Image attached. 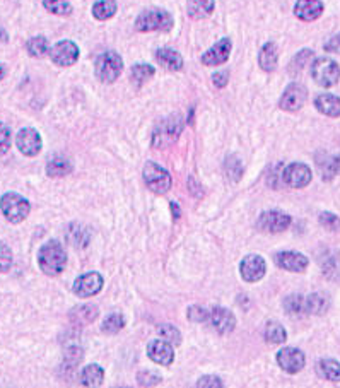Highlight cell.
Returning a JSON list of instances; mask_svg holds the SVG:
<instances>
[{"mask_svg":"<svg viewBox=\"0 0 340 388\" xmlns=\"http://www.w3.org/2000/svg\"><path fill=\"white\" fill-rule=\"evenodd\" d=\"M209 320L210 324H212V327L216 328L219 334H229V332H232V328H234L236 325L234 315H232L228 308H221V306H216L212 311H210Z\"/></svg>","mask_w":340,"mask_h":388,"instance_id":"d6986e66","label":"cell"},{"mask_svg":"<svg viewBox=\"0 0 340 388\" xmlns=\"http://www.w3.org/2000/svg\"><path fill=\"white\" fill-rule=\"evenodd\" d=\"M232 43L229 38H223L221 41H217L212 48L206 51L202 55V64L209 65V67H217V65L224 64L228 60L229 55H231Z\"/></svg>","mask_w":340,"mask_h":388,"instance_id":"ac0fdd59","label":"cell"},{"mask_svg":"<svg viewBox=\"0 0 340 388\" xmlns=\"http://www.w3.org/2000/svg\"><path fill=\"white\" fill-rule=\"evenodd\" d=\"M16 145L24 156L34 158V156L40 154L43 142H41V135L36 130L31 129V127H26V129H21L17 132Z\"/></svg>","mask_w":340,"mask_h":388,"instance_id":"7c38bea8","label":"cell"},{"mask_svg":"<svg viewBox=\"0 0 340 388\" xmlns=\"http://www.w3.org/2000/svg\"><path fill=\"white\" fill-rule=\"evenodd\" d=\"M123 71V60L117 51H105L96 60V77L105 84H112Z\"/></svg>","mask_w":340,"mask_h":388,"instance_id":"277c9868","label":"cell"},{"mask_svg":"<svg viewBox=\"0 0 340 388\" xmlns=\"http://www.w3.org/2000/svg\"><path fill=\"white\" fill-rule=\"evenodd\" d=\"M74 293L79 298H91L96 296L99 291L103 289V277L98 272H88L84 276H79L74 280V286H72Z\"/></svg>","mask_w":340,"mask_h":388,"instance_id":"4fadbf2b","label":"cell"},{"mask_svg":"<svg viewBox=\"0 0 340 388\" xmlns=\"http://www.w3.org/2000/svg\"><path fill=\"white\" fill-rule=\"evenodd\" d=\"M308 98V89L303 84H298L293 82L286 88L284 95L280 96L279 106L284 112H298L300 108H303V105L306 103Z\"/></svg>","mask_w":340,"mask_h":388,"instance_id":"8fae6325","label":"cell"},{"mask_svg":"<svg viewBox=\"0 0 340 388\" xmlns=\"http://www.w3.org/2000/svg\"><path fill=\"white\" fill-rule=\"evenodd\" d=\"M324 14V3L320 0H298L294 5V16L301 21H315Z\"/></svg>","mask_w":340,"mask_h":388,"instance_id":"ffe728a7","label":"cell"},{"mask_svg":"<svg viewBox=\"0 0 340 388\" xmlns=\"http://www.w3.org/2000/svg\"><path fill=\"white\" fill-rule=\"evenodd\" d=\"M287 339L286 328L277 322H269L265 327V341L269 344H284Z\"/></svg>","mask_w":340,"mask_h":388,"instance_id":"4dcf8cb0","label":"cell"},{"mask_svg":"<svg viewBox=\"0 0 340 388\" xmlns=\"http://www.w3.org/2000/svg\"><path fill=\"white\" fill-rule=\"evenodd\" d=\"M72 171V165L67 158L64 156H55L48 161L47 165V175L51 178H60V176L69 175Z\"/></svg>","mask_w":340,"mask_h":388,"instance_id":"d4e9b609","label":"cell"},{"mask_svg":"<svg viewBox=\"0 0 340 388\" xmlns=\"http://www.w3.org/2000/svg\"><path fill=\"white\" fill-rule=\"evenodd\" d=\"M320 224L328 231H340V217L330 213L320 214Z\"/></svg>","mask_w":340,"mask_h":388,"instance_id":"f35d334b","label":"cell"},{"mask_svg":"<svg viewBox=\"0 0 340 388\" xmlns=\"http://www.w3.org/2000/svg\"><path fill=\"white\" fill-rule=\"evenodd\" d=\"M224 383L221 382V378H217V376H202V378L197 382V387H200V388H204V387H216V388H219V387H223Z\"/></svg>","mask_w":340,"mask_h":388,"instance_id":"ee69618b","label":"cell"},{"mask_svg":"<svg viewBox=\"0 0 340 388\" xmlns=\"http://www.w3.org/2000/svg\"><path fill=\"white\" fill-rule=\"evenodd\" d=\"M277 60H279V51H277L276 43L269 41L262 47L258 53V64L265 72H272L277 67Z\"/></svg>","mask_w":340,"mask_h":388,"instance_id":"603a6c76","label":"cell"},{"mask_svg":"<svg viewBox=\"0 0 340 388\" xmlns=\"http://www.w3.org/2000/svg\"><path fill=\"white\" fill-rule=\"evenodd\" d=\"M38 265L47 276H58V274L64 272L65 265H67V252L64 250V247L58 241H48L40 248Z\"/></svg>","mask_w":340,"mask_h":388,"instance_id":"6da1fadb","label":"cell"},{"mask_svg":"<svg viewBox=\"0 0 340 388\" xmlns=\"http://www.w3.org/2000/svg\"><path fill=\"white\" fill-rule=\"evenodd\" d=\"M159 334H161L166 341L171 342L173 345H180V342H182V335H180L178 328L173 327V325H161V327H159Z\"/></svg>","mask_w":340,"mask_h":388,"instance_id":"74e56055","label":"cell"},{"mask_svg":"<svg viewBox=\"0 0 340 388\" xmlns=\"http://www.w3.org/2000/svg\"><path fill=\"white\" fill-rule=\"evenodd\" d=\"M154 67L152 65H147V64H138V65H134L130 71V79L134 84L141 86L144 84V82H147L149 79L154 75Z\"/></svg>","mask_w":340,"mask_h":388,"instance_id":"836d02e7","label":"cell"},{"mask_svg":"<svg viewBox=\"0 0 340 388\" xmlns=\"http://www.w3.org/2000/svg\"><path fill=\"white\" fill-rule=\"evenodd\" d=\"M114 14H117V2L114 0H98L93 5V16L98 21L112 19Z\"/></svg>","mask_w":340,"mask_h":388,"instance_id":"f546056e","label":"cell"},{"mask_svg":"<svg viewBox=\"0 0 340 388\" xmlns=\"http://www.w3.org/2000/svg\"><path fill=\"white\" fill-rule=\"evenodd\" d=\"M3 77H5V67H3V65L0 64V81H2Z\"/></svg>","mask_w":340,"mask_h":388,"instance_id":"c3c4849f","label":"cell"},{"mask_svg":"<svg viewBox=\"0 0 340 388\" xmlns=\"http://www.w3.org/2000/svg\"><path fill=\"white\" fill-rule=\"evenodd\" d=\"M256 226L267 233H280L291 226V217L280 210H267L258 217Z\"/></svg>","mask_w":340,"mask_h":388,"instance_id":"9a60e30c","label":"cell"},{"mask_svg":"<svg viewBox=\"0 0 340 388\" xmlns=\"http://www.w3.org/2000/svg\"><path fill=\"white\" fill-rule=\"evenodd\" d=\"M105 380V372L101 366L89 365L82 369L81 373V383L84 387H99Z\"/></svg>","mask_w":340,"mask_h":388,"instance_id":"484cf974","label":"cell"},{"mask_svg":"<svg viewBox=\"0 0 340 388\" xmlns=\"http://www.w3.org/2000/svg\"><path fill=\"white\" fill-rule=\"evenodd\" d=\"M142 176H144L145 185L154 193H166L171 189V176L158 162H145Z\"/></svg>","mask_w":340,"mask_h":388,"instance_id":"52a82bcc","label":"cell"},{"mask_svg":"<svg viewBox=\"0 0 340 388\" xmlns=\"http://www.w3.org/2000/svg\"><path fill=\"white\" fill-rule=\"evenodd\" d=\"M276 263L284 270H289V272H304L310 265V260L304 257L300 252L293 250H284L276 254Z\"/></svg>","mask_w":340,"mask_h":388,"instance_id":"2e32d148","label":"cell"},{"mask_svg":"<svg viewBox=\"0 0 340 388\" xmlns=\"http://www.w3.org/2000/svg\"><path fill=\"white\" fill-rule=\"evenodd\" d=\"M10 138H12V135H10L9 127L0 122V154H5L9 151Z\"/></svg>","mask_w":340,"mask_h":388,"instance_id":"60d3db41","label":"cell"},{"mask_svg":"<svg viewBox=\"0 0 340 388\" xmlns=\"http://www.w3.org/2000/svg\"><path fill=\"white\" fill-rule=\"evenodd\" d=\"M284 310L291 315L306 313V298L301 294H291L284 300Z\"/></svg>","mask_w":340,"mask_h":388,"instance_id":"d6a6232c","label":"cell"},{"mask_svg":"<svg viewBox=\"0 0 340 388\" xmlns=\"http://www.w3.org/2000/svg\"><path fill=\"white\" fill-rule=\"evenodd\" d=\"M12 262H14L12 250H10L5 243L0 241V274L9 272V269L12 267Z\"/></svg>","mask_w":340,"mask_h":388,"instance_id":"8d00e7d4","label":"cell"},{"mask_svg":"<svg viewBox=\"0 0 340 388\" xmlns=\"http://www.w3.org/2000/svg\"><path fill=\"white\" fill-rule=\"evenodd\" d=\"M137 380L141 385H158V383L161 382V376L152 375V373H141V375L137 376Z\"/></svg>","mask_w":340,"mask_h":388,"instance_id":"7bdbcfd3","label":"cell"},{"mask_svg":"<svg viewBox=\"0 0 340 388\" xmlns=\"http://www.w3.org/2000/svg\"><path fill=\"white\" fill-rule=\"evenodd\" d=\"M189 318L192 322H206L209 318V313L202 306H192L189 310Z\"/></svg>","mask_w":340,"mask_h":388,"instance_id":"b9f144b4","label":"cell"},{"mask_svg":"<svg viewBox=\"0 0 340 388\" xmlns=\"http://www.w3.org/2000/svg\"><path fill=\"white\" fill-rule=\"evenodd\" d=\"M183 130V119L180 115L169 117L162 123L156 127L154 135H152V145L158 149L166 147V145L173 144L176 138L180 137Z\"/></svg>","mask_w":340,"mask_h":388,"instance_id":"8992f818","label":"cell"},{"mask_svg":"<svg viewBox=\"0 0 340 388\" xmlns=\"http://www.w3.org/2000/svg\"><path fill=\"white\" fill-rule=\"evenodd\" d=\"M229 81V72L228 71H221V72H216V74L212 75V82L216 88H224V86L228 84Z\"/></svg>","mask_w":340,"mask_h":388,"instance_id":"f6af8a7d","label":"cell"},{"mask_svg":"<svg viewBox=\"0 0 340 388\" xmlns=\"http://www.w3.org/2000/svg\"><path fill=\"white\" fill-rule=\"evenodd\" d=\"M171 209H173V217H175V219H178L180 214H182V213H180V210H178V206H176L175 202H171Z\"/></svg>","mask_w":340,"mask_h":388,"instance_id":"7dc6e473","label":"cell"},{"mask_svg":"<svg viewBox=\"0 0 340 388\" xmlns=\"http://www.w3.org/2000/svg\"><path fill=\"white\" fill-rule=\"evenodd\" d=\"M123 327H125V318L121 313L108 315V317L105 318V322H103V325H101L103 332H105V334H108V335L117 334V332H120Z\"/></svg>","mask_w":340,"mask_h":388,"instance_id":"e575fe53","label":"cell"},{"mask_svg":"<svg viewBox=\"0 0 340 388\" xmlns=\"http://www.w3.org/2000/svg\"><path fill=\"white\" fill-rule=\"evenodd\" d=\"M311 178H313L311 169L303 162H291L282 171L284 183L291 189H304V186L310 185Z\"/></svg>","mask_w":340,"mask_h":388,"instance_id":"9c48e42d","label":"cell"},{"mask_svg":"<svg viewBox=\"0 0 340 388\" xmlns=\"http://www.w3.org/2000/svg\"><path fill=\"white\" fill-rule=\"evenodd\" d=\"M50 58L58 67H71L77 62L79 48L74 41L64 40L50 48Z\"/></svg>","mask_w":340,"mask_h":388,"instance_id":"ba28073f","label":"cell"},{"mask_svg":"<svg viewBox=\"0 0 340 388\" xmlns=\"http://www.w3.org/2000/svg\"><path fill=\"white\" fill-rule=\"evenodd\" d=\"M214 7H216L214 0H189L186 10L192 19H204L214 12Z\"/></svg>","mask_w":340,"mask_h":388,"instance_id":"cb8c5ba5","label":"cell"},{"mask_svg":"<svg viewBox=\"0 0 340 388\" xmlns=\"http://www.w3.org/2000/svg\"><path fill=\"white\" fill-rule=\"evenodd\" d=\"M277 365L282 368V372L289 373V375H296L306 365V358H304L303 351L296 348H284L277 352Z\"/></svg>","mask_w":340,"mask_h":388,"instance_id":"30bf717a","label":"cell"},{"mask_svg":"<svg viewBox=\"0 0 340 388\" xmlns=\"http://www.w3.org/2000/svg\"><path fill=\"white\" fill-rule=\"evenodd\" d=\"M318 373L321 378L328 380V382L339 383L340 382V363L335 359H321L318 363Z\"/></svg>","mask_w":340,"mask_h":388,"instance_id":"83f0119b","label":"cell"},{"mask_svg":"<svg viewBox=\"0 0 340 388\" xmlns=\"http://www.w3.org/2000/svg\"><path fill=\"white\" fill-rule=\"evenodd\" d=\"M147 356L154 363L162 366H169L175 359V352H173V344L166 339H158V341L149 342L147 345Z\"/></svg>","mask_w":340,"mask_h":388,"instance_id":"e0dca14e","label":"cell"},{"mask_svg":"<svg viewBox=\"0 0 340 388\" xmlns=\"http://www.w3.org/2000/svg\"><path fill=\"white\" fill-rule=\"evenodd\" d=\"M315 106L320 113L324 115L332 117V119H337L340 117V98L334 95H320L315 99Z\"/></svg>","mask_w":340,"mask_h":388,"instance_id":"7402d4cb","label":"cell"},{"mask_svg":"<svg viewBox=\"0 0 340 388\" xmlns=\"http://www.w3.org/2000/svg\"><path fill=\"white\" fill-rule=\"evenodd\" d=\"M328 306H330V301L325 294L315 293L306 298V313L324 315L328 310Z\"/></svg>","mask_w":340,"mask_h":388,"instance_id":"f1b7e54d","label":"cell"},{"mask_svg":"<svg viewBox=\"0 0 340 388\" xmlns=\"http://www.w3.org/2000/svg\"><path fill=\"white\" fill-rule=\"evenodd\" d=\"M239 272L246 282H258L267 272V263L260 255H248L239 263Z\"/></svg>","mask_w":340,"mask_h":388,"instance_id":"5bb4252c","label":"cell"},{"mask_svg":"<svg viewBox=\"0 0 340 388\" xmlns=\"http://www.w3.org/2000/svg\"><path fill=\"white\" fill-rule=\"evenodd\" d=\"M27 53L34 58H41L47 53H50V47H48V40L45 36H34L27 41L26 45Z\"/></svg>","mask_w":340,"mask_h":388,"instance_id":"1f68e13d","label":"cell"},{"mask_svg":"<svg viewBox=\"0 0 340 388\" xmlns=\"http://www.w3.org/2000/svg\"><path fill=\"white\" fill-rule=\"evenodd\" d=\"M311 57H313V51H311V50L300 51V53H298L293 60V72H294V74H296V72H300L301 69L306 65V62L310 60Z\"/></svg>","mask_w":340,"mask_h":388,"instance_id":"ab89813d","label":"cell"},{"mask_svg":"<svg viewBox=\"0 0 340 388\" xmlns=\"http://www.w3.org/2000/svg\"><path fill=\"white\" fill-rule=\"evenodd\" d=\"M325 50L330 51V53H339L340 55V34H335L330 40L325 43Z\"/></svg>","mask_w":340,"mask_h":388,"instance_id":"bcb514c9","label":"cell"},{"mask_svg":"<svg viewBox=\"0 0 340 388\" xmlns=\"http://www.w3.org/2000/svg\"><path fill=\"white\" fill-rule=\"evenodd\" d=\"M156 60H158V64L161 65V67L168 69V71L171 72L182 71L183 67L182 55L176 50H173V48H159V50L156 51Z\"/></svg>","mask_w":340,"mask_h":388,"instance_id":"44dd1931","label":"cell"},{"mask_svg":"<svg viewBox=\"0 0 340 388\" xmlns=\"http://www.w3.org/2000/svg\"><path fill=\"white\" fill-rule=\"evenodd\" d=\"M0 210H2L3 217H5L9 223L19 224L27 217L31 206L23 195L9 192L5 193V195H2V199H0Z\"/></svg>","mask_w":340,"mask_h":388,"instance_id":"7a4b0ae2","label":"cell"},{"mask_svg":"<svg viewBox=\"0 0 340 388\" xmlns=\"http://www.w3.org/2000/svg\"><path fill=\"white\" fill-rule=\"evenodd\" d=\"M135 27L142 33L149 31H169L173 27L171 14L161 9L144 10L141 16L135 19Z\"/></svg>","mask_w":340,"mask_h":388,"instance_id":"3957f363","label":"cell"},{"mask_svg":"<svg viewBox=\"0 0 340 388\" xmlns=\"http://www.w3.org/2000/svg\"><path fill=\"white\" fill-rule=\"evenodd\" d=\"M311 77L321 88H332L340 79V67L335 60L328 57L317 58L311 65Z\"/></svg>","mask_w":340,"mask_h":388,"instance_id":"5b68a950","label":"cell"},{"mask_svg":"<svg viewBox=\"0 0 340 388\" xmlns=\"http://www.w3.org/2000/svg\"><path fill=\"white\" fill-rule=\"evenodd\" d=\"M96 317H98V308L95 304H82V306L74 308L71 313V318L77 325L91 324Z\"/></svg>","mask_w":340,"mask_h":388,"instance_id":"4316f807","label":"cell"},{"mask_svg":"<svg viewBox=\"0 0 340 388\" xmlns=\"http://www.w3.org/2000/svg\"><path fill=\"white\" fill-rule=\"evenodd\" d=\"M43 7L51 14L57 16H71L72 5L67 0H43Z\"/></svg>","mask_w":340,"mask_h":388,"instance_id":"d590c367","label":"cell"}]
</instances>
